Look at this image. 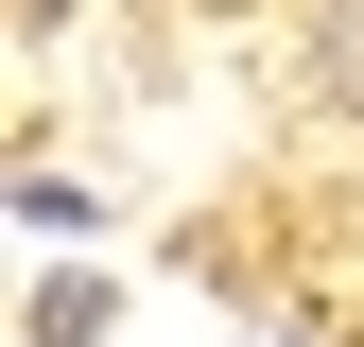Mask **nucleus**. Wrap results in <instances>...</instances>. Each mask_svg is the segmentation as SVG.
Here are the masks:
<instances>
[{
    "label": "nucleus",
    "instance_id": "nucleus-1",
    "mask_svg": "<svg viewBox=\"0 0 364 347\" xmlns=\"http://www.w3.org/2000/svg\"><path fill=\"white\" fill-rule=\"evenodd\" d=\"M35 347H105V278H53V295H35Z\"/></svg>",
    "mask_w": 364,
    "mask_h": 347
},
{
    "label": "nucleus",
    "instance_id": "nucleus-2",
    "mask_svg": "<svg viewBox=\"0 0 364 347\" xmlns=\"http://www.w3.org/2000/svg\"><path fill=\"white\" fill-rule=\"evenodd\" d=\"M35 18H53V0H35Z\"/></svg>",
    "mask_w": 364,
    "mask_h": 347
}]
</instances>
